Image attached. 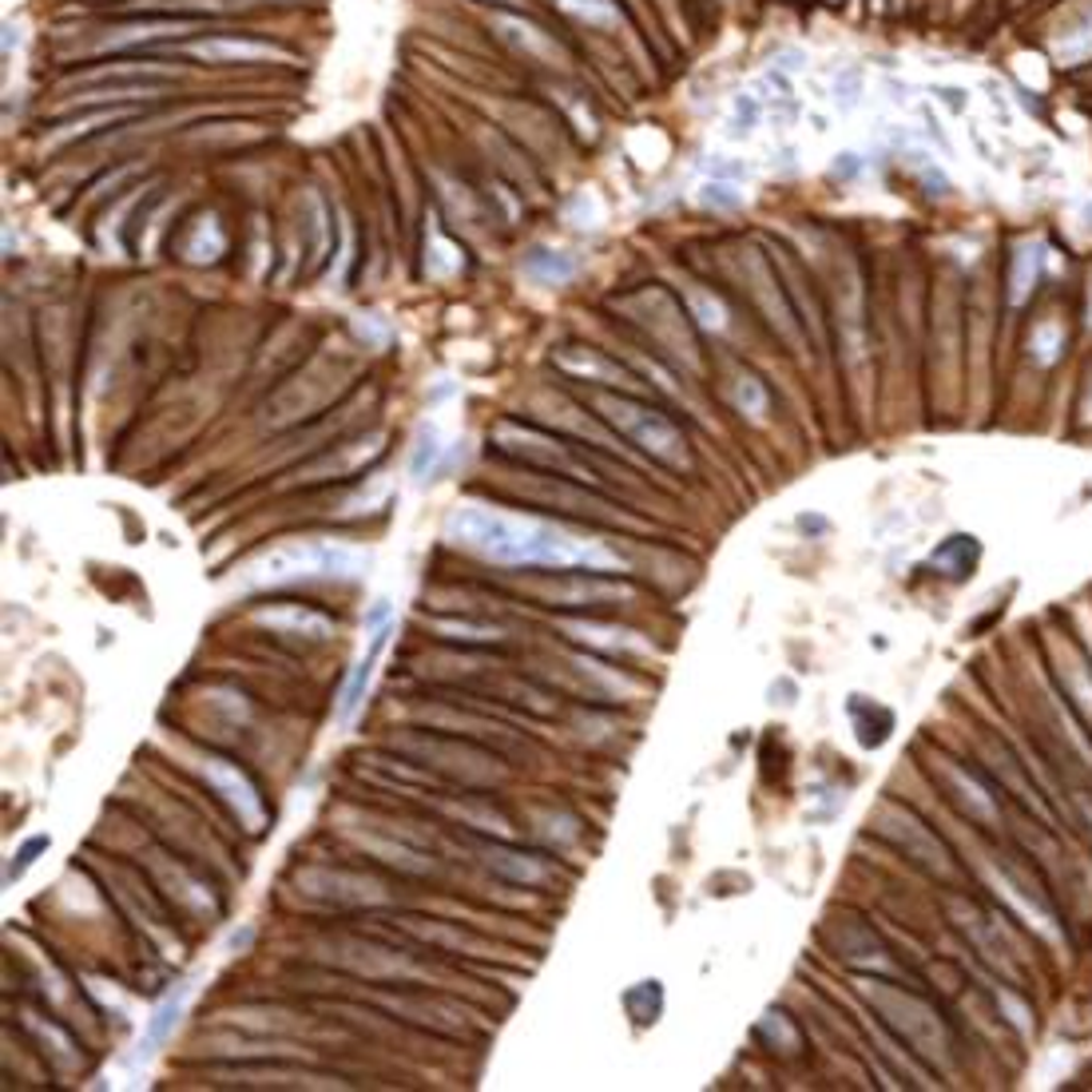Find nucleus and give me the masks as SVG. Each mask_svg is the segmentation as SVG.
Returning a JSON list of instances; mask_svg holds the SVG:
<instances>
[{
    "label": "nucleus",
    "mask_w": 1092,
    "mask_h": 1092,
    "mask_svg": "<svg viewBox=\"0 0 1092 1092\" xmlns=\"http://www.w3.org/2000/svg\"><path fill=\"white\" fill-rule=\"evenodd\" d=\"M446 532L457 545L473 548L481 557L513 568H589V573H617L620 557L596 541H580L573 532L557 529L552 520L529 517V513H501L465 504L449 517Z\"/></svg>",
    "instance_id": "1"
},
{
    "label": "nucleus",
    "mask_w": 1092,
    "mask_h": 1092,
    "mask_svg": "<svg viewBox=\"0 0 1092 1092\" xmlns=\"http://www.w3.org/2000/svg\"><path fill=\"white\" fill-rule=\"evenodd\" d=\"M592 406L600 409V418L608 421L617 434H624L631 446L644 449L648 457L672 465V469H687V465H691L684 434H680L659 409L636 402L628 393H592Z\"/></svg>",
    "instance_id": "2"
},
{
    "label": "nucleus",
    "mask_w": 1092,
    "mask_h": 1092,
    "mask_svg": "<svg viewBox=\"0 0 1092 1092\" xmlns=\"http://www.w3.org/2000/svg\"><path fill=\"white\" fill-rule=\"evenodd\" d=\"M493 441H497V449H501L504 457L520 462L525 469L564 477V481H576V485H596V473L589 469V462H584L573 446H564L561 437L545 434V430L504 421V425L493 430Z\"/></svg>",
    "instance_id": "3"
},
{
    "label": "nucleus",
    "mask_w": 1092,
    "mask_h": 1092,
    "mask_svg": "<svg viewBox=\"0 0 1092 1092\" xmlns=\"http://www.w3.org/2000/svg\"><path fill=\"white\" fill-rule=\"evenodd\" d=\"M862 994H867L870 1005L883 1013V1021L890 1025L898 1036H906L922 1057H934V1061H946V1057H950V1036H946L941 1021L918 1001V997L902 994V989L886 985V981H867Z\"/></svg>",
    "instance_id": "4"
},
{
    "label": "nucleus",
    "mask_w": 1092,
    "mask_h": 1092,
    "mask_svg": "<svg viewBox=\"0 0 1092 1092\" xmlns=\"http://www.w3.org/2000/svg\"><path fill=\"white\" fill-rule=\"evenodd\" d=\"M358 568V552L338 545H282L251 568V584H279L295 576H346Z\"/></svg>",
    "instance_id": "5"
},
{
    "label": "nucleus",
    "mask_w": 1092,
    "mask_h": 1092,
    "mask_svg": "<svg viewBox=\"0 0 1092 1092\" xmlns=\"http://www.w3.org/2000/svg\"><path fill=\"white\" fill-rule=\"evenodd\" d=\"M631 302H640L644 314H640V323L652 338H656L659 346L668 354H675L680 362L687 365H700V354H696V338L687 330V323L680 318V310L672 307V298L664 295V291H648V295L631 298Z\"/></svg>",
    "instance_id": "6"
},
{
    "label": "nucleus",
    "mask_w": 1092,
    "mask_h": 1092,
    "mask_svg": "<svg viewBox=\"0 0 1092 1092\" xmlns=\"http://www.w3.org/2000/svg\"><path fill=\"white\" fill-rule=\"evenodd\" d=\"M536 596L557 608H589V604H604V600H628L631 589L620 584V580H604L600 573H564L552 576L548 584H536Z\"/></svg>",
    "instance_id": "7"
},
{
    "label": "nucleus",
    "mask_w": 1092,
    "mask_h": 1092,
    "mask_svg": "<svg viewBox=\"0 0 1092 1092\" xmlns=\"http://www.w3.org/2000/svg\"><path fill=\"white\" fill-rule=\"evenodd\" d=\"M199 770H203V779H207V783L215 786L219 795H223L227 807H231V811L243 818V827H247V830H263V823H266L263 798H259L254 783L235 767V763H227V759H203V763H199Z\"/></svg>",
    "instance_id": "8"
},
{
    "label": "nucleus",
    "mask_w": 1092,
    "mask_h": 1092,
    "mask_svg": "<svg viewBox=\"0 0 1092 1092\" xmlns=\"http://www.w3.org/2000/svg\"><path fill=\"white\" fill-rule=\"evenodd\" d=\"M295 886H302L307 894L326 898L334 906H370V902H386L378 883H370L362 874H346V870H302L295 874Z\"/></svg>",
    "instance_id": "9"
},
{
    "label": "nucleus",
    "mask_w": 1092,
    "mask_h": 1092,
    "mask_svg": "<svg viewBox=\"0 0 1092 1092\" xmlns=\"http://www.w3.org/2000/svg\"><path fill=\"white\" fill-rule=\"evenodd\" d=\"M80 92H108V96H152V92H163L171 88L168 72H147V68H115V72H96V76H84L76 80Z\"/></svg>",
    "instance_id": "10"
},
{
    "label": "nucleus",
    "mask_w": 1092,
    "mask_h": 1092,
    "mask_svg": "<svg viewBox=\"0 0 1092 1092\" xmlns=\"http://www.w3.org/2000/svg\"><path fill=\"white\" fill-rule=\"evenodd\" d=\"M187 57L215 60V64H251V60H282V48L266 41H247V36H207V41L187 44Z\"/></svg>",
    "instance_id": "11"
},
{
    "label": "nucleus",
    "mask_w": 1092,
    "mask_h": 1092,
    "mask_svg": "<svg viewBox=\"0 0 1092 1092\" xmlns=\"http://www.w3.org/2000/svg\"><path fill=\"white\" fill-rule=\"evenodd\" d=\"M557 365H561L564 374L584 378V381H600V386H631L628 370H620L612 358H604V354L592 350V346H561V350H557Z\"/></svg>",
    "instance_id": "12"
},
{
    "label": "nucleus",
    "mask_w": 1092,
    "mask_h": 1092,
    "mask_svg": "<svg viewBox=\"0 0 1092 1092\" xmlns=\"http://www.w3.org/2000/svg\"><path fill=\"white\" fill-rule=\"evenodd\" d=\"M378 437H362V441H346V446H338V453L330 457H318V462H310L307 469H298L302 481H326V477H346L354 473L358 465H365L370 457H378Z\"/></svg>",
    "instance_id": "13"
},
{
    "label": "nucleus",
    "mask_w": 1092,
    "mask_h": 1092,
    "mask_svg": "<svg viewBox=\"0 0 1092 1092\" xmlns=\"http://www.w3.org/2000/svg\"><path fill=\"white\" fill-rule=\"evenodd\" d=\"M481 862H485L493 874H501L504 883L532 886V883H545L548 878V870H545L541 858L520 855V851H509V846H497V842H485V846H481Z\"/></svg>",
    "instance_id": "14"
},
{
    "label": "nucleus",
    "mask_w": 1092,
    "mask_h": 1092,
    "mask_svg": "<svg viewBox=\"0 0 1092 1092\" xmlns=\"http://www.w3.org/2000/svg\"><path fill=\"white\" fill-rule=\"evenodd\" d=\"M493 29L501 32L504 41L513 44V48H520V52L532 57V60H557L561 57V48L552 44V36L536 29L532 20H520V16H493Z\"/></svg>",
    "instance_id": "15"
},
{
    "label": "nucleus",
    "mask_w": 1092,
    "mask_h": 1092,
    "mask_svg": "<svg viewBox=\"0 0 1092 1092\" xmlns=\"http://www.w3.org/2000/svg\"><path fill=\"white\" fill-rule=\"evenodd\" d=\"M390 636H393V620H386V624H378V628H374V636H370V648H365V656L358 659V668H354L350 684H346V696H342V719H350V715L358 712V703L365 700V687H370L374 664L381 659V648H386V640H390Z\"/></svg>",
    "instance_id": "16"
},
{
    "label": "nucleus",
    "mask_w": 1092,
    "mask_h": 1092,
    "mask_svg": "<svg viewBox=\"0 0 1092 1092\" xmlns=\"http://www.w3.org/2000/svg\"><path fill=\"white\" fill-rule=\"evenodd\" d=\"M259 624H270V628H279V631H302V636H310V640H326L330 631H334V624L326 617H318V612H307V608H279V612H259Z\"/></svg>",
    "instance_id": "17"
},
{
    "label": "nucleus",
    "mask_w": 1092,
    "mask_h": 1092,
    "mask_svg": "<svg viewBox=\"0 0 1092 1092\" xmlns=\"http://www.w3.org/2000/svg\"><path fill=\"white\" fill-rule=\"evenodd\" d=\"M183 1005H187V989H175V994L163 1001V1005L155 1009V1017H152V1025H147V1036H143V1052H155L163 1041L171 1036V1029L180 1025V1017H183Z\"/></svg>",
    "instance_id": "18"
},
{
    "label": "nucleus",
    "mask_w": 1092,
    "mask_h": 1092,
    "mask_svg": "<svg viewBox=\"0 0 1092 1092\" xmlns=\"http://www.w3.org/2000/svg\"><path fill=\"white\" fill-rule=\"evenodd\" d=\"M525 270H529L532 279L536 282H568L576 275V263L568 259V254H557V251H532L529 254V263H525Z\"/></svg>",
    "instance_id": "19"
},
{
    "label": "nucleus",
    "mask_w": 1092,
    "mask_h": 1092,
    "mask_svg": "<svg viewBox=\"0 0 1092 1092\" xmlns=\"http://www.w3.org/2000/svg\"><path fill=\"white\" fill-rule=\"evenodd\" d=\"M564 13L584 20V25H596V29H612L617 25V0H557Z\"/></svg>",
    "instance_id": "20"
},
{
    "label": "nucleus",
    "mask_w": 1092,
    "mask_h": 1092,
    "mask_svg": "<svg viewBox=\"0 0 1092 1092\" xmlns=\"http://www.w3.org/2000/svg\"><path fill=\"white\" fill-rule=\"evenodd\" d=\"M731 402H735V409L747 414L751 421H759L763 414H767V390H763V381L751 378V374H739V378H735Z\"/></svg>",
    "instance_id": "21"
},
{
    "label": "nucleus",
    "mask_w": 1092,
    "mask_h": 1092,
    "mask_svg": "<svg viewBox=\"0 0 1092 1092\" xmlns=\"http://www.w3.org/2000/svg\"><path fill=\"white\" fill-rule=\"evenodd\" d=\"M691 310H696L700 326H707V330H728V310L707 291H691Z\"/></svg>",
    "instance_id": "22"
},
{
    "label": "nucleus",
    "mask_w": 1092,
    "mask_h": 1092,
    "mask_svg": "<svg viewBox=\"0 0 1092 1092\" xmlns=\"http://www.w3.org/2000/svg\"><path fill=\"white\" fill-rule=\"evenodd\" d=\"M1057 57L1068 60V64H1077V60H1089L1092 57V16L1080 25L1077 32H1068L1064 41H1057Z\"/></svg>",
    "instance_id": "23"
},
{
    "label": "nucleus",
    "mask_w": 1092,
    "mask_h": 1092,
    "mask_svg": "<svg viewBox=\"0 0 1092 1092\" xmlns=\"http://www.w3.org/2000/svg\"><path fill=\"white\" fill-rule=\"evenodd\" d=\"M437 453H441V446H437V430H421L418 449H414V462H409L414 477L430 473V469H434V462H437Z\"/></svg>",
    "instance_id": "24"
},
{
    "label": "nucleus",
    "mask_w": 1092,
    "mask_h": 1092,
    "mask_svg": "<svg viewBox=\"0 0 1092 1092\" xmlns=\"http://www.w3.org/2000/svg\"><path fill=\"white\" fill-rule=\"evenodd\" d=\"M1033 279H1036V254L1021 251L1017 254V270H1013V302H1025V295L1033 291Z\"/></svg>",
    "instance_id": "25"
},
{
    "label": "nucleus",
    "mask_w": 1092,
    "mask_h": 1092,
    "mask_svg": "<svg viewBox=\"0 0 1092 1092\" xmlns=\"http://www.w3.org/2000/svg\"><path fill=\"white\" fill-rule=\"evenodd\" d=\"M44 851H48V834H36V839L25 842V846L16 851V862L9 867V883H13V878H20V874H25V870L36 862V855H44Z\"/></svg>",
    "instance_id": "26"
},
{
    "label": "nucleus",
    "mask_w": 1092,
    "mask_h": 1092,
    "mask_svg": "<svg viewBox=\"0 0 1092 1092\" xmlns=\"http://www.w3.org/2000/svg\"><path fill=\"white\" fill-rule=\"evenodd\" d=\"M759 120V99L755 96H739L735 99V108H731V131L739 136V131H751Z\"/></svg>",
    "instance_id": "27"
},
{
    "label": "nucleus",
    "mask_w": 1092,
    "mask_h": 1092,
    "mask_svg": "<svg viewBox=\"0 0 1092 1092\" xmlns=\"http://www.w3.org/2000/svg\"><path fill=\"white\" fill-rule=\"evenodd\" d=\"M1033 350H1036V358L1041 362H1052L1057 358V350H1061V326H1041L1033 334Z\"/></svg>",
    "instance_id": "28"
},
{
    "label": "nucleus",
    "mask_w": 1092,
    "mask_h": 1092,
    "mask_svg": "<svg viewBox=\"0 0 1092 1092\" xmlns=\"http://www.w3.org/2000/svg\"><path fill=\"white\" fill-rule=\"evenodd\" d=\"M703 199H707V203H719V207H735V203H739V196L731 191L728 183H707V187H703Z\"/></svg>",
    "instance_id": "29"
},
{
    "label": "nucleus",
    "mask_w": 1092,
    "mask_h": 1092,
    "mask_svg": "<svg viewBox=\"0 0 1092 1092\" xmlns=\"http://www.w3.org/2000/svg\"><path fill=\"white\" fill-rule=\"evenodd\" d=\"M386 620H393V604L390 600H378L374 608H370L365 624H370V628H378V624H386Z\"/></svg>",
    "instance_id": "30"
},
{
    "label": "nucleus",
    "mask_w": 1092,
    "mask_h": 1092,
    "mask_svg": "<svg viewBox=\"0 0 1092 1092\" xmlns=\"http://www.w3.org/2000/svg\"><path fill=\"white\" fill-rule=\"evenodd\" d=\"M251 938H254V930H251V925H243L235 938H231V950H247V946H251Z\"/></svg>",
    "instance_id": "31"
},
{
    "label": "nucleus",
    "mask_w": 1092,
    "mask_h": 1092,
    "mask_svg": "<svg viewBox=\"0 0 1092 1092\" xmlns=\"http://www.w3.org/2000/svg\"><path fill=\"white\" fill-rule=\"evenodd\" d=\"M1089 406H1092V402H1089Z\"/></svg>",
    "instance_id": "32"
},
{
    "label": "nucleus",
    "mask_w": 1092,
    "mask_h": 1092,
    "mask_svg": "<svg viewBox=\"0 0 1092 1092\" xmlns=\"http://www.w3.org/2000/svg\"><path fill=\"white\" fill-rule=\"evenodd\" d=\"M501 4H504V0H501Z\"/></svg>",
    "instance_id": "33"
}]
</instances>
